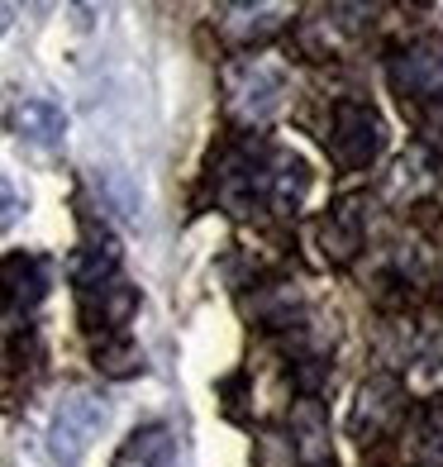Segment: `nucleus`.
Returning a JSON list of instances; mask_svg holds the SVG:
<instances>
[{
  "label": "nucleus",
  "mask_w": 443,
  "mask_h": 467,
  "mask_svg": "<svg viewBox=\"0 0 443 467\" xmlns=\"http://www.w3.org/2000/svg\"><path fill=\"white\" fill-rule=\"evenodd\" d=\"M48 286H53L48 263L34 258V253H10L0 263V310L5 315H29L48 296Z\"/></svg>",
  "instance_id": "5"
},
{
  "label": "nucleus",
  "mask_w": 443,
  "mask_h": 467,
  "mask_svg": "<svg viewBox=\"0 0 443 467\" xmlns=\"http://www.w3.org/2000/svg\"><path fill=\"white\" fill-rule=\"evenodd\" d=\"M105 420H110L105 396H96V391H72V396L57 406L53 424H48V453H53L62 467L81 462V453H87L91 443H96V434L105 430Z\"/></svg>",
  "instance_id": "2"
},
{
  "label": "nucleus",
  "mask_w": 443,
  "mask_h": 467,
  "mask_svg": "<svg viewBox=\"0 0 443 467\" xmlns=\"http://www.w3.org/2000/svg\"><path fill=\"white\" fill-rule=\"evenodd\" d=\"M382 143H386L382 115H376L367 100H339V105H334L329 153H334V162H339V167H348V172H363V167L376 162Z\"/></svg>",
  "instance_id": "1"
},
{
  "label": "nucleus",
  "mask_w": 443,
  "mask_h": 467,
  "mask_svg": "<svg viewBox=\"0 0 443 467\" xmlns=\"http://www.w3.org/2000/svg\"><path fill=\"white\" fill-rule=\"evenodd\" d=\"M391 81L410 100H443V34H419L391 57Z\"/></svg>",
  "instance_id": "4"
},
{
  "label": "nucleus",
  "mask_w": 443,
  "mask_h": 467,
  "mask_svg": "<svg viewBox=\"0 0 443 467\" xmlns=\"http://www.w3.org/2000/svg\"><path fill=\"white\" fill-rule=\"evenodd\" d=\"M282 87H286V77H282L277 62L243 57V62L229 67V110H234L239 119H248V124H263L282 105Z\"/></svg>",
  "instance_id": "3"
},
{
  "label": "nucleus",
  "mask_w": 443,
  "mask_h": 467,
  "mask_svg": "<svg viewBox=\"0 0 443 467\" xmlns=\"http://www.w3.org/2000/svg\"><path fill=\"white\" fill-rule=\"evenodd\" d=\"M10 25H15V5H0V38H5Z\"/></svg>",
  "instance_id": "10"
},
{
  "label": "nucleus",
  "mask_w": 443,
  "mask_h": 467,
  "mask_svg": "<svg viewBox=\"0 0 443 467\" xmlns=\"http://www.w3.org/2000/svg\"><path fill=\"white\" fill-rule=\"evenodd\" d=\"M177 458V443L167 424H143L124 439V449L115 453V467H172Z\"/></svg>",
  "instance_id": "6"
},
{
  "label": "nucleus",
  "mask_w": 443,
  "mask_h": 467,
  "mask_svg": "<svg viewBox=\"0 0 443 467\" xmlns=\"http://www.w3.org/2000/svg\"><path fill=\"white\" fill-rule=\"evenodd\" d=\"M10 124H15V134H19V139L57 143V139H62V130H67V115H62L57 105H48V100H25V105H15Z\"/></svg>",
  "instance_id": "8"
},
{
  "label": "nucleus",
  "mask_w": 443,
  "mask_h": 467,
  "mask_svg": "<svg viewBox=\"0 0 443 467\" xmlns=\"http://www.w3.org/2000/svg\"><path fill=\"white\" fill-rule=\"evenodd\" d=\"M25 220V196H19V186L10 177H0V239Z\"/></svg>",
  "instance_id": "9"
},
{
  "label": "nucleus",
  "mask_w": 443,
  "mask_h": 467,
  "mask_svg": "<svg viewBox=\"0 0 443 467\" xmlns=\"http://www.w3.org/2000/svg\"><path fill=\"white\" fill-rule=\"evenodd\" d=\"M72 282L81 286V296H91V291H100V286L119 282V248H115V239L81 244L77 263H72Z\"/></svg>",
  "instance_id": "7"
}]
</instances>
